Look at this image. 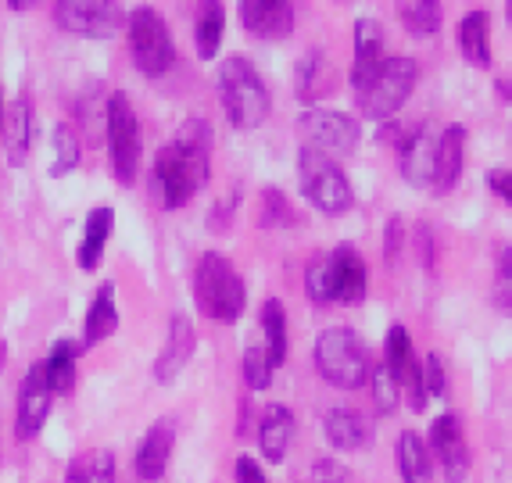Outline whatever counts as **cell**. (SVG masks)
<instances>
[{
    "label": "cell",
    "mask_w": 512,
    "mask_h": 483,
    "mask_svg": "<svg viewBox=\"0 0 512 483\" xmlns=\"http://www.w3.org/2000/svg\"><path fill=\"white\" fill-rule=\"evenodd\" d=\"M427 451L444 473V483H466L470 473V448H466V433H462L455 416H437L427 433Z\"/></svg>",
    "instance_id": "11"
},
{
    "label": "cell",
    "mask_w": 512,
    "mask_h": 483,
    "mask_svg": "<svg viewBox=\"0 0 512 483\" xmlns=\"http://www.w3.org/2000/svg\"><path fill=\"white\" fill-rule=\"evenodd\" d=\"M384 365L391 369V376L398 380V387L409 390V405L412 412H423L427 408V387H423V365L416 362V348H412V337L405 326H391L387 330V358Z\"/></svg>",
    "instance_id": "12"
},
{
    "label": "cell",
    "mask_w": 512,
    "mask_h": 483,
    "mask_svg": "<svg viewBox=\"0 0 512 483\" xmlns=\"http://www.w3.org/2000/svg\"><path fill=\"white\" fill-rule=\"evenodd\" d=\"M237 483H269V480H265L262 466H258L255 458L240 455L237 458Z\"/></svg>",
    "instance_id": "44"
},
{
    "label": "cell",
    "mask_w": 512,
    "mask_h": 483,
    "mask_svg": "<svg viewBox=\"0 0 512 483\" xmlns=\"http://www.w3.org/2000/svg\"><path fill=\"white\" fill-rule=\"evenodd\" d=\"M104 129H108V161L111 172L122 187H133L140 169V126H137V111L129 104L126 94L108 97L104 104Z\"/></svg>",
    "instance_id": "6"
},
{
    "label": "cell",
    "mask_w": 512,
    "mask_h": 483,
    "mask_svg": "<svg viewBox=\"0 0 512 483\" xmlns=\"http://www.w3.org/2000/svg\"><path fill=\"white\" fill-rule=\"evenodd\" d=\"M129 29V54H133V65L144 72V76H165L176 61V43L169 36L165 18L154 8H137L126 22Z\"/></svg>",
    "instance_id": "8"
},
{
    "label": "cell",
    "mask_w": 512,
    "mask_h": 483,
    "mask_svg": "<svg viewBox=\"0 0 512 483\" xmlns=\"http://www.w3.org/2000/svg\"><path fill=\"white\" fill-rule=\"evenodd\" d=\"M398 469L405 483H434V458L419 433L405 430L398 437Z\"/></svg>",
    "instance_id": "27"
},
{
    "label": "cell",
    "mask_w": 512,
    "mask_h": 483,
    "mask_svg": "<svg viewBox=\"0 0 512 483\" xmlns=\"http://www.w3.org/2000/svg\"><path fill=\"white\" fill-rule=\"evenodd\" d=\"M79 355H83L79 344H72V340H58V344L51 348V355L43 358V373H47V387H51V394H69L72 390V383H76Z\"/></svg>",
    "instance_id": "29"
},
{
    "label": "cell",
    "mask_w": 512,
    "mask_h": 483,
    "mask_svg": "<svg viewBox=\"0 0 512 483\" xmlns=\"http://www.w3.org/2000/svg\"><path fill=\"white\" fill-rule=\"evenodd\" d=\"M54 22L72 36L108 40V36H115L126 26L129 15L111 0H58L54 4Z\"/></svg>",
    "instance_id": "9"
},
{
    "label": "cell",
    "mask_w": 512,
    "mask_h": 483,
    "mask_svg": "<svg viewBox=\"0 0 512 483\" xmlns=\"http://www.w3.org/2000/svg\"><path fill=\"white\" fill-rule=\"evenodd\" d=\"M326 441L333 444L337 451H359L369 437V426L366 419L348 405H337L330 408V416H326Z\"/></svg>",
    "instance_id": "26"
},
{
    "label": "cell",
    "mask_w": 512,
    "mask_h": 483,
    "mask_svg": "<svg viewBox=\"0 0 512 483\" xmlns=\"http://www.w3.org/2000/svg\"><path fill=\"white\" fill-rule=\"evenodd\" d=\"M4 111L8 108H4V97H0V129H4Z\"/></svg>",
    "instance_id": "48"
},
{
    "label": "cell",
    "mask_w": 512,
    "mask_h": 483,
    "mask_svg": "<svg viewBox=\"0 0 512 483\" xmlns=\"http://www.w3.org/2000/svg\"><path fill=\"white\" fill-rule=\"evenodd\" d=\"M498 301L512 312V247L498 251Z\"/></svg>",
    "instance_id": "41"
},
{
    "label": "cell",
    "mask_w": 512,
    "mask_h": 483,
    "mask_svg": "<svg viewBox=\"0 0 512 483\" xmlns=\"http://www.w3.org/2000/svg\"><path fill=\"white\" fill-rule=\"evenodd\" d=\"M509 26H512V4H509Z\"/></svg>",
    "instance_id": "49"
},
{
    "label": "cell",
    "mask_w": 512,
    "mask_h": 483,
    "mask_svg": "<svg viewBox=\"0 0 512 483\" xmlns=\"http://www.w3.org/2000/svg\"><path fill=\"white\" fill-rule=\"evenodd\" d=\"M294 437V412L287 405H269L265 408L262 423H258V448L269 462H283L287 448H291Z\"/></svg>",
    "instance_id": "22"
},
{
    "label": "cell",
    "mask_w": 512,
    "mask_h": 483,
    "mask_svg": "<svg viewBox=\"0 0 512 483\" xmlns=\"http://www.w3.org/2000/svg\"><path fill=\"white\" fill-rule=\"evenodd\" d=\"M111 226H115V212L111 208H94V212L86 215V226H83V240H79V251H76V262L79 269H97L104 255V244L111 237Z\"/></svg>",
    "instance_id": "25"
},
{
    "label": "cell",
    "mask_w": 512,
    "mask_h": 483,
    "mask_svg": "<svg viewBox=\"0 0 512 483\" xmlns=\"http://www.w3.org/2000/svg\"><path fill=\"white\" fill-rule=\"evenodd\" d=\"M333 90V65L326 61L323 51H308L298 61V97L305 104L319 101Z\"/></svg>",
    "instance_id": "28"
},
{
    "label": "cell",
    "mask_w": 512,
    "mask_h": 483,
    "mask_svg": "<svg viewBox=\"0 0 512 483\" xmlns=\"http://www.w3.org/2000/svg\"><path fill=\"white\" fill-rule=\"evenodd\" d=\"M305 290L312 301L326 305L330 301V283H326V258H316V262L305 269Z\"/></svg>",
    "instance_id": "38"
},
{
    "label": "cell",
    "mask_w": 512,
    "mask_h": 483,
    "mask_svg": "<svg viewBox=\"0 0 512 483\" xmlns=\"http://www.w3.org/2000/svg\"><path fill=\"white\" fill-rule=\"evenodd\" d=\"M262 333H265V351H269V362L283 365L287 362V312L276 297H269L262 305Z\"/></svg>",
    "instance_id": "32"
},
{
    "label": "cell",
    "mask_w": 512,
    "mask_h": 483,
    "mask_svg": "<svg viewBox=\"0 0 512 483\" xmlns=\"http://www.w3.org/2000/svg\"><path fill=\"white\" fill-rule=\"evenodd\" d=\"M240 26L262 40H283L294 29L291 0H240Z\"/></svg>",
    "instance_id": "16"
},
{
    "label": "cell",
    "mask_w": 512,
    "mask_h": 483,
    "mask_svg": "<svg viewBox=\"0 0 512 483\" xmlns=\"http://www.w3.org/2000/svg\"><path fill=\"white\" fill-rule=\"evenodd\" d=\"M326 283H330V301L341 305H359L366 297V262L351 244H341L326 258Z\"/></svg>",
    "instance_id": "14"
},
{
    "label": "cell",
    "mask_w": 512,
    "mask_h": 483,
    "mask_svg": "<svg viewBox=\"0 0 512 483\" xmlns=\"http://www.w3.org/2000/svg\"><path fill=\"white\" fill-rule=\"evenodd\" d=\"M0 140H4V154H8V165L22 169L29 161V144H33V97L22 94L8 111H4V129H0Z\"/></svg>",
    "instance_id": "19"
},
{
    "label": "cell",
    "mask_w": 512,
    "mask_h": 483,
    "mask_svg": "<svg viewBox=\"0 0 512 483\" xmlns=\"http://www.w3.org/2000/svg\"><path fill=\"white\" fill-rule=\"evenodd\" d=\"M4 362H8V344L0 340V369H4Z\"/></svg>",
    "instance_id": "47"
},
{
    "label": "cell",
    "mask_w": 512,
    "mask_h": 483,
    "mask_svg": "<svg viewBox=\"0 0 512 483\" xmlns=\"http://www.w3.org/2000/svg\"><path fill=\"white\" fill-rule=\"evenodd\" d=\"M495 90H498V97H502V101H512V79H498Z\"/></svg>",
    "instance_id": "46"
},
{
    "label": "cell",
    "mask_w": 512,
    "mask_h": 483,
    "mask_svg": "<svg viewBox=\"0 0 512 483\" xmlns=\"http://www.w3.org/2000/svg\"><path fill=\"white\" fill-rule=\"evenodd\" d=\"M419 83V65L412 58H387L384 68L376 72L373 83L362 90L355 101L359 111L369 122H387L394 111H402V104L409 101V94Z\"/></svg>",
    "instance_id": "7"
},
{
    "label": "cell",
    "mask_w": 512,
    "mask_h": 483,
    "mask_svg": "<svg viewBox=\"0 0 512 483\" xmlns=\"http://www.w3.org/2000/svg\"><path fill=\"white\" fill-rule=\"evenodd\" d=\"M462 161H466V129L448 126L437 136V154H434V183L430 187L437 194H452L459 187Z\"/></svg>",
    "instance_id": "20"
},
{
    "label": "cell",
    "mask_w": 512,
    "mask_h": 483,
    "mask_svg": "<svg viewBox=\"0 0 512 483\" xmlns=\"http://www.w3.org/2000/svg\"><path fill=\"white\" fill-rule=\"evenodd\" d=\"M434 154H437V136L430 126H416L405 133L402 147H398V165L402 176L412 187H430L434 183Z\"/></svg>",
    "instance_id": "17"
},
{
    "label": "cell",
    "mask_w": 512,
    "mask_h": 483,
    "mask_svg": "<svg viewBox=\"0 0 512 483\" xmlns=\"http://www.w3.org/2000/svg\"><path fill=\"white\" fill-rule=\"evenodd\" d=\"M212 172V129L205 119H187L180 136L154 158V183L162 190V204L169 212L183 208Z\"/></svg>",
    "instance_id": "1"
},
{
    "label": "cell",
    "mask_w": 512,
    "mask_h": 483,
    "mask_svg": "<svg viewBox=\"0 0 512 483\" xmlns=\"http://www.w3.org/2000/svg\"><path fill=\"white\" fill-rule=\"evenodd\" d=\"M69 483H115V455L108 448H90L69 462Z\"/></svg>",
    "instance_id": "30"
},
{
    "label": "cell",
    "mask_w": 512,
    "mask_h": 483,
    "mask_svg": "<svg viewBox=\"0 0 512 483\" xmlns=\"http://www.w3.org/2000/svg\"><path fill=\"white\" fill-rule=\"evenodd\" d=\"M398 18L412 36H434L441 29V4L437 0H405L398 4Z\"/></svg>",
    "instance_id": "33"
},
{
    "label": "cell",
    "mask_w": 512,
    "mask_h": 483,
    "mask_svg": "<svg viewBox=\"0 0 512 483\" xmlns=\"http://www.w3.org/2000/svg\"><path fill=\"white\" fill-rule=\"evenodd\" d=\"M119 326V305H115V283H101L94 294V305L86 308L83 319V348H94L101 340H108Z\"/></svg>",
    "instance_id": "23"
},
{
    "label": "cell",
    "mask_w": 512,
    "mask_h": 483,
    "mask_svg": "<svg viewBox=\"0 0 512 483\" xmlns=\"http://www.w3.org/2000/svg\"><path fill=\"white\" fill-rule=\"evenodd\" d=\"M402 247H405V222L394 215V219H387V229H384V258H387V265H394L398 258H402Z\"/></svg>",
    "instance_id": "39"
},
{
    "label": "cell",
    "mask_w": 512,
    "mask_h": 483,
    "mask_svg": "<svg viewBox=\"0 0 512 483\" xmlns=\"http://www.w3.org/2000/svg\"><path fill=\"white\" fill-rule=\"evenodd\" d=\"M487 187L495 190V194L512 208V172L509 169H491V172H487Z\"/></svg>",
    "instance_id": "43"
},
{
    "label": "cell",
    "mask_w": 512,
    "mask_h": 483,
    "mask_svg": "<svg viewBox=\"0 0 512 483\" xmlns=\"http://www.w3.org/2000/svg\"><path fill=\"white\" fill-rule=\"evenodd\" d=\"M387 61V43H384V26L376 18H359L355 22V65H351V86L355 97L366 90L376 79V72Z\"/></svg>",
    "instance_id": "15"
},
{
    "label": "cell",
    "mask_w": 512,
    "mask_h": 483,
    "mask_svg": "<svg viewBox=\"0 0 512 483\" xmlns=\"http://www.w3.org/2000/svg\"><path fill=\"white\" fill-rule=\"evenodd\" d=\"M233 204H237V194H233V197H226V201L219 204V212L212 215V226H215V229H222V226H226V222L233 219Z\"/></svg>",
    "instance_id": "45"
},
{
    "label": "cell",
    "mask_w": 512,
    "mask_h": 483,
    "mask_svg": "<svg viewBox=\"0 0 512 483\" xmlns=\"http://www.w3.org/2000/svg\"><path fill=\"white\" fill-rule=\"evenodd\" d=\"M219 97L237 129H258L273 111V97L265 90L262 76L240 54H233V58H226L219 65Z\"/></svg>",
    "instance_id": "3"
},
{
    "label": "cell",
    "mask_w": 512,
    "mask_h": 483,
    "mask_svg": "<svg viewBox=\"0 0 512 483\" xmlns=\"http://www.w3.org/2000/svg\"><path fill=\"white\" fill-rule=\"evenodd\" d=\"M172 444H176V426L169 419L151 423V430L144 433V441L137 448V476L140 480H162L165 466L172 458Z\"/></svg>",
    "instance_id": "21"
},
{
    "label": "cell",
    "mask_w": 512,
    "mask_h": 483,
    "mask_svg": "<svg viewBox=\"0 0 512 483\" xmlns=\"http://www.w3.org/2000/svg\"><path fill=\"white\" fill-rule=\"evenodd\" d=\"M316 369L330 387L359 390L369 380V355L366 344L355 330L333 326L316 340Z\"/></svg>",
    "instance_id": "4"
},
{
    "label": "cell",
    "mask_w": 512,
    "mask_h": 483,
    "mask_svg": "<svg viewBox=\"0 0 512 483\" xmlns=\"http://www.w3.org/2000/svg\"><path fill=\"white\" fill-rule=\"evenodd\" d=\"M194 301L201 315L215 322H237L244 305H248V287L240 280V272L233 262L219 251L201 255L194 269Z\"/></svg>",
    "instance_id": "2"
},
{
    "label": "cell",
    "mask_w": 512,
    "mask_h": 483,
    "mask_svg": "<svg viewBox=\"0 0 512 483\" xmlns=\"http://www.w3.org/2000/svg\"><path fill=\"white\" fill-rule=\"evenodd\" d=\"M51 387H47V373H43V362L29 365V373L22 376V387H18V412H15V433L18 441H33L36 433L43 430L47 416H51Z\"/></svg>",
    "instance_id": "13"
},
{
    "label": "cell",
    "mask_w": 512,
    "mask_h": 483,
    "mask_svg": "<svg viewBox=\"0 0 512 483\" xmlns=\"http://www.w3.org/2000/svg\"><path fill=\"white\" fill-rule=\"evenodd\" d=\"M244 380H248L251 390H265L273 383V362H269L265 344H251L244 351Z\"/></svg>",
    "instance_id": "36"
},
{
    "label": "cell",
    "mask_w": 512,
    "mask_h": 483,
    "mask_svg": "<svg viewBox=\"0 0 512 483\" xmlns=\"http://www.w3.org/2000/svg\"><path fill=\"white\" fill-rule=\"evenodd\" d=\"M194 344H197L194 322H190L187 315H172L165 348H162V355H158V362H154V376H158V383H172L183 369H187V362L194 358Z\"/></svg>",
    "instance_id": "18"
},
{
    "label": "cell",
    "mask_w": 512,
    "mask_h": 483,
    "mask_svg": "<svg viewBox=\"0 0 512 483\" xmlns=\"http://www.w3.org/2000/svg\"><path fill=\"white\" fill-rule=\"evenodd\" d=\"M298 129L308 140V147H316L323 154L330 151L351 154L362 140L359 122L351 119V115H344V111H330V108H308L298 119Z\"/></svg>",
    "instance_id": "10"
},
{
    "label": "cell",
    "mask_w": 512,
    "mask_h": 483,
    "mask_svg": "<svg viewBox=\"0 0 512 483\" xmlns=\"http://www.w3.org/2000/svg\"><path fill=\"white\" fill-rule=\"evenodd\" d=\"M222 29H226V11L222 4H201L197 11V26H194V43H197V54L205 61H212L219 54V43H222Z\"/></svg>",
    "instance_id": "31"
},
{
    "label": "cell",
    "mask_w": 512,
    "mask_h": 483,
    "mask_svg": "<svg viewBox=\"0 0 512 483\" xmlns=\"http://www.w3.org/2000/svg\"><path fill=\"white\" fill-rule=\"evenodd\" d=\"M423 387H427L430 398H444V394H448V380H444V362L437 355H430L427 365H423Z\"/></svg>",
    "instance_id": "40"
},
{
    "label": "cell",
    "mask_w": 512,
    "mask_h": 483,
    "mask_svg": "<svg viewBox=\"0 0 512 483\" xmlns=\"http://www.w3.org/2000/svg\"><path fill=\"white\" fill-rule=\"evenodd\" d=\"M298 179H301V194L316 204L323 215H344L351 212L355 194H351V183L344 176V169L330 154L316 151V147H301L298 151Z\"/></svg>",
    "instance_id": "5"
},
{
    "label": "cell",
    "mask_w": 512,
    "mask_h": 483,
    "mask_svg": "<svg viewBox=\"0 0 512 483\" xmlns=\"http://www.w3.org/2000/svg\"><path fill=\"white\" fill-rule=\"evenodd\" d=\"M369 383H373V398H376V408L380 412H394L398 408V398H402V387H398V380L391 376V369L387 365H376L373 373H369Z\"/></svg>",
    "instance_id": "37"
},
{
    "label": "cell",
    "mask_w": 512,
    "mask_h": 483,
    "mask_svg": "<svg viewBox=\"0 0 512 483\" xmlns=\"http://www.w3.org/2000/svg\"><path fill=\"white\" fill-rule=\"evenodd\" d=\"M312 483H355L344 466H337L333 458H319L316 469H312Z\"/></svg>",
    "instance_id": "42"
},
{
    "label": "cell",
    "mask_w": 512,
    "mask_h": 483,
    "mask_svg": "<svg viewBox=\"0 0 512 483\" xmlns=\"http://www.w3.org/2000/svg\"><path fill=\"white\" fill-rule=\"evenodd\" d=\"M298 222V212H294V204L287 201L283 190H262V208H258V226L265 229H280V226H294Z\"/></svg>",
    "instance_id": "35"
},
{
    "label": "cell",
    "mask_w": 512,
    "mask_h": 483,
    "mask_svg": "<svg viewBox=\"0 0 512 483\" xmlns=\"http://www.w3.org/2000/svg\"><path fill=\"white\" fill-rule=\"evenodd\" d=\"M459 51L477 68H491V15L470 11L459 22Z\"/></svg>",
    "instance_id": "24"
},
{
    "label": "cell",
    "mask_w": 512,
    "mask_h": 483,
    "mask_svg": "<svg viewBox=\"0 0 512 483\" xmlns=\"http://www.w3.org/2000/svg\"><path fill=\"white\" fill-rule=\"evenodd\" d=\"M51 144H54L51 176H54V179L69 176V172L79 165V158H83V144H79L76 129H72L69 122H58V126H54V133H51Z\"/></svg>",
    "instance_id": "34"
}]
</instances>
